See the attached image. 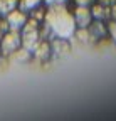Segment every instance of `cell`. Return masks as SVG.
Segmentation results:
<instances>
[{"mask_svg": "<svg viewBox=\"0 0 116 121\" xmlns=\"http://www.w3.org/2000/svg\"><path fill=\"white\" fill-rule=\"evenodd\" d=\"M46 22L51 32L59 39H69L76 32V20L64 9V5H51V10L46 15Z\"/></svg>", "mask_w": 116, "mask_h": 121, "instance_id": "1", "label": "cell"}, {"mask_svg": "<svg viewBox=\"0 0 116 121\" xmlns=\"http://www.w3.org/2000/svg\"><path fill=\"white\" fill-rule=\"evenodd\" d=\"M22 29H24V32L20 34L22 44L29 52H32L39 44V22L35 19H30L29 22H25V25Z\"/></svg>", "mask_w": 116, "mask_h": 121, "instance_id": "2", "label": "cell"}, {"mask_svg": "<svg viewBox=\"0 0 116 121\" xmlns=\"http://www.w3.org/2000/svg\"><path fill=\"white\" fill-rule=\"evenodd\" d=\"M22 44V35L19 34V30H10V32H5L0 39V52L5 54V56H10L13 54Z\"/></svg>", "mask_w": 116, "mask_h": 121, "instance_id": "3", "label": "cell"}, {"mask_svg": "<svg viewBox=\"0 0 116 121\" xmlns=\"http://www.w3.org/2000/svg\"><path fill=\"white\" fill-rule=\"evenodd\" d=\"M25 22H27V17H25V12L20 9V10H10L9 13H7V24H9V27L10 29H13V30H19V29H22L24 25H25Z\"/></svg>", "mask_w": 116, "mask_h": 121, "instance_id": "4", "label": "cell"}, {"mask_svg": "<svg viewBox=\"0 0 116 121\" xmlns=\"http://www.w3.org/2000/svg\"><path fill=\"white\" fill-rule=\"evenodd\" d=\"M91 19H93V13H91L89 7H81V5H77V9H76V12H74L76 25L88 29V27L91 25Z\"/></svg>", "mask_w": 116, "mask_h": 121, "instance_id": "5", "label": "cell"}, {"mask_svg": "<svg viewBox=\"0 0 116 121\" xmlns=\"http://www.w3.org/2000/svg\"><path fill=\"white\" fill-rule=\"evenodd\" d=\"M91 13H93V17H94L96 20H104L108 15H111V9L104 7L103 4H98V5H94V7H93Z\"/></svg>", "mask_w": 116, "mask_h": 121, "instance_id": "6", "label": "cell"}, {"mask_svg": "<svg viewBox=\"0 0 116 121\" xmlns=\"http://www.w3.org/2000/svg\"><path fill=\"white\" fill-rule=\"evenodd\" d=\"M51 45L49 44H46V42H42V44H37V47L34 49V52H35V57L37 59H47L49 57V54H51Z\"/></svg>", "mask_w": 116, "mask_h": 121, "instance_id": "7", "label": "cell"}, {"mask_svg": "<svg viewBox=\"0 0 116 121\" xmlns=\"http://www.w3.org/2000/svg\"><path fill=\"white\" fill-rule=\"evenodd\" d=\"M106 34V30H104V27H103V24H101V20H98L96 24H93L91 25V30H89V37H93V39H101Z\"/></svg>", "mask_w": 116, "mask_h": 121, "instance_id": "8", "label": "cell"}, {"mask_svg": "<svg viewBox=\"0 0 116 121\" xmlns=\"http://www.w3.org/2000/svg\"><path fill=\"white\" fill-rule=\"evenodd\" d=\"M17 7V0H0V13H9Z\"/></svg>", "mask_w": 116, "mask_h": 121, "instance_id": "9", "label": "cell"}, {"mask_svg": "<svg viewBox=\"0 0 116 121\" xmlns=\"http://www.w3.org/2000/svg\"><path fill=\"white\" fill-rule=\"evenodd\" d=\"M39 4H40V0H20V9L24 12H32Z\"/></svg>", "mask_w": 116, "mask_h": 121, "instance_id": "10", "label": "cell"}, {"mask_svg": "<svg viewBox=\"0 0 116 121\" xmlns=\"http://www.w3.org/2000/svg\"><path fill=\"white\" fill-rule=\"evenodd\" d=\"M66 39H59V40H54V44H52V47L51 49H54L57 54H66V51L69 49L67 47V44L64 42Z\"/></svg>", "mask_w": 116, "mask_h": 121, "instance_id": "11", "label": "cell"}, {"mask_svg": "<svg viewBox=\"0 0 116 121\" xmlns=\"http://www.w3.org/2000/svg\"><path fill=\"white\" fill-rule=\"evenodd\" d=\"M77 39H79V42H88L89 40V30H86V27H81V30L77 32Z\"/></svg>", "mask_w": 116, "mask_h": 121, "instance_id": "12", "label": "cell"}, {"mask_svg": "<svg viewBox=\"0 0 116 121\" xmlns=\"http://www.w3.org/2000/svg\"><path fill=\"white\" fill-rule=\"evenodd\" d=\"M108 32H109V35H111V39L116 42V20L113 22H109V25H108Z\"/></svg>", "mask_w": 116, "mask_h": 121, "instance_id": "13", "label": "cell"}, {"mask_svg": "<svg viewBox=\"0 0 116 121\" xmlns=\"http://www.w3.org/2000/svg\"><path fill=\"white\" fill-rule=\"evenodd\" d=\"M66 0H46V4L51 7V5H62Z\"/></svg>", "mask_w": 116, "mask_h": 121, "instance_id": "14", "label": "cell"}, {"mask_svg": "<svg viewBox=\"0 0 116 121\" xmlns=\"http://www.w3.org/2000/svg\"><path fill=\"white\" fill-rule=\"evenodd\" d=\"M93 0H76V5H81V7H89Z\"/></svg>", "mask_w": 116, "mask_h": 121, "instance_id": "15", "label": "cell"}, {"mask_svg": "<svg viewBox=\"0 0 116 121\" xmlns=\"http://www.w3.org/2000/svg\"><path fill=\"white\" fill-rule=\"evenodd\" d=\"M42 17H44V12H42V10H37V12L34 13V19H35V20H40Z\"/></svg>", "mask_w": 116, "mask_h": 121, "instance_id": "16", "label": "cell"}, {"mask_svg": "<svg viewBox=\"0 0 116 121\" xmlns=\"http://www.w3.org/2000/svg\"><path fill=\"white\" fill-rule=\"evenodd\" d=\"M7 29H9V24H7L5 20H2V22H0V30L4 32V30H7Z\"/></svg>", "mask_w": 116, "mask_h": 121, "instance_id": "17", "label": "cell"}, {"mask_svg": "<svg viewBox=\"0 0 116 121\" xmlns=\"http://www.w3.org/2000/svg\"><path fill=\"white\" fill-rule=\"evenodd\" d=\"M111 17H113V20H116V5L111 7Z\"/></svg>", "mask_w": 116, "mask_h": 121, "instance_id": "18", "label": "cell"}, {"mask_svg": "<svg viewBox=\"0 0 116 121\" xmlns=\"http://www.w3.org/2000/svg\"><path fill=\"white\" fill-rule=\"evenodd\" d=\"M2 35H4V32H2V30H0V39H2Z\"/></svg>", "mask_w": 116, "mask_h": 121, "instance_id": "19", "label": "cell"}]
</instances>
